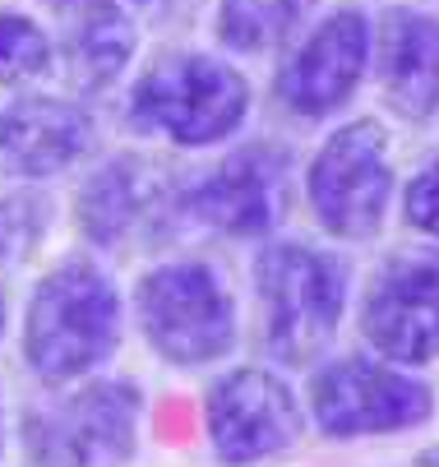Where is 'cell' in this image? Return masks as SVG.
I'll use <instances>...</instances> for the list:
<instances>
[{"label":"cell","mask_w":439,"mask_h":467,"mask_svg":"<svg viewBox=\"0 0 439 467\" xmlns=\"http://www.w3.org/2000/svg\"><path fill=\"white\" fill-rule=\"evenodd\" d=\"M116 338H120V301L93 264L70 259L37 283L24 324V352L42 384L60 389L97 370L116 352Z\"/></svg>","instance_id":"6da1fadb"},{"label":"cell","mask_w":439,"mask_h":467,"mask_svg":"<svg viewBox=\"0 0 439 467\" xmlns=\"http://www.w3.org/2000/svg\"><path fill=\"white\" fill-rule=\"evenodd\" d=\"M255 287L269 357L287 366L320 361L342 319V264L301 241H282L255 259Z\"/></svg>","instance_id":"7a4b0ae2"},{"label":"cell","mask_w":439,"mask_h":467,"mask_svg":"<svg viewBox=\"0 0 439 467\" xmlns=\"http://www.w3.org/2000/svg\"><path fill=\"white\" fill-rule=\"evenodd\" d=\"M144 398L125 379H97L24 417L28 467H125L139 440Z\"/></svg>","instance_id":"3957f363"},{"label":"cell","mask_w":439,"mask_h":467,"mask_svg":"<svg viewBox=\"0 0 439 467\" xmlns=\"http://www.w3.org/2000/svg\"><path fill=\"white\" fill-rule=\"evenodd\" d=\"M144 338L171 366H204L231 352L236 306L209 264H162L135 287Z\"/></svg>","instance_id":"277c9868"},{"label":"cell","mask_w":439,"mask_h":467,"mask_svg":"<svg viewBox=\"0 0 439 467\" xmlns=\"http://www.w3.org/2000/svg\"><path fill=\"white\" fill-rule=\"evenodd\" d=\"M250 88L231 65H218L209 56H171L135 84L130 116L139 130H158V135L176 144H213L227 140L245 120Z\"/></svg>","instance_id":"5b68a950"},{"label":"cell","mask_w":439,"mask_h":467,"mask_svg":"<svg viewBox=\"0 0 439 467\" xmlns=\"http://www.w3.org/2000/svg\"><path fill=\"white\" fill-rule=\"evenodd\" d=\"M310 408L324 435L356 440V435H389L425 426L434 412L430 384L412 379L407 370H389L361 357L329 361L310 379Z\"/></svg>","instance_id":"8992f818"},{"label":"cell","mask_w":439,"mask_h":467,"mask_svg":"<svg viewBox=\"0 0 439 467\" xmlns=\"http://www.w3.org/2000/svg\"><path fill=\"white\" fill-rule=\"evenodd\" d=\"M389 144L374 120H352L310 162V204L333 236L365 241L380 232L389 209Z\"/></svg>","instance_id":"52a82bcc"},{"label":"cell","mask_w":439,"mask_h":467,"mask_svg":"<svg viewBox=\"0 0 439 467\" xmlns=\"http://www.w3.org/2000/svg\"><path fill=\"white\" fill-rule=\"evenodd\" d=\"M361 333L389 361L439 357V250H403L380 264L361 301Z\"/></svg>","instance_id":"ba28073f"},{"label":"cell","mask_w":439,"mask_h":467,"mask_svg":"<svg viewBox=\"0 0 439 467\" xmlns=\"http://www.w3.org/2000/svg\"><path fill=\"white\" fill-rule=\"evenodd\" d=\"M209 435L213 453L227 467H250V462H269L287 449L301 444L305 421L296 408V393L260 366H240L222 375L209 389Z\"/></svg>","instance_id":"9c48e42d"},{"label":"cell","mask_w":439,"mask_h":467,"mask_svg":"<svg viewBox=\"0 0 439 467\" xmlns=\"http://www.w3.org/2000/svg\"><path fill=\"white\" fill-rule=\"evenodd\" d=\"M291 204V158L278 144H250L231 153L209 181L185 194L204 227L227 236H264L287 218Z\"/></svg>","instance_id":"30bf717a"},{"label":"cell","mask_w":439,"mask_h":467,"mask_svg":"<svg viewBox=\"0 0 439 467\" xmlns=\"http://www.w3.org/2000/svg\"><path fill=\"white\" fill-rule=\"evenodd\" d=\"M370 56V24L361 10H338L310 33L278 75V98L301 116H329L352 98Z\"/></svg>","instance_id":"8fae6325"},{"label":"cell","mask_w":439,"mask_h":467,"mask_svg":"<svg viewBox=\"0 0 439 467\" xmlns=\"http://www.w3.org/2000/svg\"><path fill=\"white\" fill-rule=\"evenodd\" d=\"M93 144V120L75 102L19 98L0 111V162L19 176H56Z\"/></svg>","instance_id":"7c38bea8"},{"label":"cell","mask_w":439,"mask_h":467,"mask_svg":"<svg viewBox=\"0 0 439 467\" xmlns=\"http://www.w3.org/2000/svg\"><path fill=\"white\" fill-rule=\"evenodd\" d=\"M380 84L398 116L425 120L439 102V19L389 10L380 19Z\"/></svg>","instance_id":"4fadbf2b"},{"label":"cell","mask_w":439,"mask_h":467,"mask_svg":"<svg viewBox=\"0 0 439 467\" xmlns=\"http://www.w3.org/2000/svg\"><path fill=\"white\" fill-rule=\"evenodd\" d=\"M148 204H153V171L139 158H116L84 181L75 213H79V227L88 232V241L116 245L139 227Z\"/></svg>","instance_id":"5bb4252c"},{"label":"cell","mask_w":439,"mask_h":467,"mask_svg":"<svg viewBox=\"0 0 439 467\" xmlns=\"http://www.w3.org/2000/svg\"><path fill=\"white\" fill-rule=\"evenodd\" d=\"M135 56V24L111 0H93L66 37V75L79 88H107Z\"/></svg>","instance_id":"9a60e30c"},{"label":"cell","mask_w":439,"mask_h":467,"mask_svg":"<svg viewBox=\"0 0 439 467\" xmlns=\"http://www.w3.org/2000/svg\"><path fill=\"white\" fill-rule=\"evenodd\" d=\"M315 10V0H222L218 37L231 51H269Z\"/></svg>","instance_id":"2e32d148"},{"label":"cell","mask_w":439,"mask_h":467,"mask_svg":"<svg viewBox=\"0 0 439 467\" xmlns=\"http://www.w3.org/2000/svg\"><path fill=\"white\" fill-rule=\"evenodd\" d=\"M51 42L24 15H0V84H28L46 75Z\"/></svg>","instance_id":"e0dca14e"},{"label":"cell","mask_w":439,"mask_h":467,"mask_svg":"<svg viewBox=\"0 0 439 467\" xmlns=\"http://www.w3.org/2000/svg\"><path fill=\"white\" fill-rule=\"evenodd\" d=\"M46 232V209L28 194H15L0 204V269L10 264H24L33 254V245L42 241Z\"/></svg>","instance_id":"ac0fdd59"},{"label":"cell","mask_w":439,"mask_h":467,"mask_svg":"<svg viewBox=\"0 0 439 467\" xmlns=\"http://www.w3.org/2000/svg\"><path fill=\"white\" fill-rule=\"evenodd\" d=\"M403 209H407V223L425 236L439 241V162H430L412 185H407V199H403Z\"/></svg>","instance_id":"d6986e66"},{"label":"cell","mask_w":439,"mask_h":467,"mask_svg":"<svg viewBox=\"0 0 439 467\" xmlns=\"http://www.w3.org/2000/svg\"><path fill=\"white\" fill-rule=\"evenodd\" d=\"M416 467H439V444L421 449V453H416Z\"/></svg>","instance_id":"ffe728a7"},{"label":"cell","mask_w":439,"mask_h":467,"mask_svg":"<svg viewBox=\"0 0 439 467\" xmlns=\"http://www.w3.org/2000/svg\"><path fill=\"white\" fill-rule=\"evenodd\" d=\"M0 328H5V296H0Z\"/></svg>","instance_id":"44dd1931"},{"label":"cell","mask_w":439,"mask_h":467,"mask_svg":"<svg viewBox=\"0 0 439 467\" xmlns=\"http://www.w3.org/2000/svg\"><path fill=\"white\" fill-rule=\"evenodd\" d=\"M51 5H79V0H51Z\"/></svg>","instance_id":"7402d4cb"},{"label":"cell","mask_w":439,"mask_h":467,"mask_svg":"<svg viewBox=\"0 0 439 467\" xmlns=\"http://www.w3.org/2000/svg\"><path fill=\"white\" fill-rule=\"evenodd\" d=\"M0 449H5V421H0Z\"/></svg>","instance_id":"603a6c76"}]
</instances>
